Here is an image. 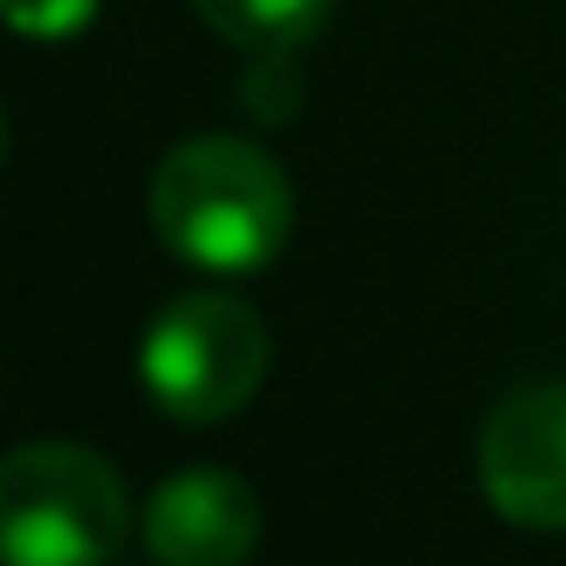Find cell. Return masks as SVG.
<instances>
[{"instance_id": "obj_6", "label": "cell", "mask_w": 566, "mask_h": 566, "mask_svg": "<svg viewBox=\"0 0 566 566\" xmlns=\"http://www.w3.org/2000/svg\"><path fill=\"white\" fill-rule=\"evenodd\" d=\"M193 14L220 41H233L260 61H280V54H294L301 41L321 34L327 0H193Z\"/></svg>"}, {"instance_id": "obj_3", "label": "cell", "mask_w": 566, "mask_h": 566, "mask_svg": "<svg viewBox=\"0 0 566 566\" xmlns=\"http://www.w3.org/2000/svg\"><path fill=\"white\" fill-rule=\"evenodd\" d=\"M266 321L233 294H180L147 321L140 387L180 427H213L240 413L266 380Z\"/></svg>"}, {"instance_id": "obj_7", "label": "cell", "mask_w": 566, "mask_h": 566, "mask_svg": "<svg viewBox=\"0 0 566 566\" xmlns=\"http://www.w3.org/2000/svg\"><path fill=\"white\" fill-rule=\"evenodd\" d=\"M101 0H8V21L28 34V41H67L94 21Z\"/></svg>"}, {"instance_id": "obj_1", "label": "cell", "mask_w": 566, "mask_h": 566, "mask_svg": "<svg viewBox=\"0 0 566 566\" xmlns=\"http://www.w3.org/2000/svg\"><path fill=\"white\" fill-rule=\"evenodd\" d=\"M147 220L187 266L260 273L294 233V187L266 147L233 134H193L154 167Z\"/></svg>"}, {"instance_id": "obj_5", "label": "cell", "mask_w": 566, "mask_h": 566, "mask_svg": "<svg viewBox=\"0 0 566 566\" xmlns=\"http://www.w3.org/2000/svg\"><path fill=\"white\" fill-rule=\"evenodd\" d=\"M154 566H247L260 546V493L233 467H180L140 506Z\"/></svg>"}, {"instance_id": "obj_4", "label": "cell", "mask_w": 566, "mask_h": 566, "mask_svg": "<svg viewBox=\"0 0 566 566\" xmlns=\"http://www.w3.org/2000/svg\"><path fill=\"white\" fill-rule=\"evenodd\" d=\"M480 493L526 533H566V380H526L486 413Z\"/></svg>"}, {"instance_id": "obj_2", "label": "cell", "mask_w": 566, "mask_h": 566, "mask_svg": "<svg viewBox=\"0 0 566 566\" xmlns=\"http://www.w3.org/2000/svg\"><path fill=\"white\" fill-rule=\"evenodd\" d=\"M127 539L120 473L74 440H28L0 467L8 566H107Z\"/></svg>"}]
</instances>
